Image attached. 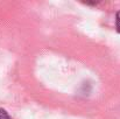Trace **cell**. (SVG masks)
Here are the masks:
<instances>
[{"instance_id": "7a4b0ae2", "label": "cell", "mask_w": 120, "mask_h": 119, "mask_svg": "<svg viewBox=\"0 0 120 119\" xmlns=\"http://www.w3.org/2000/svg\"><path fill=\"white\" fill-rule=\"evenodd\" d=\"M116 27H117V31L120 33V11L117 12L116 14Z\"/></svg>"}, {"instance_id": "6da1fadb", "label": "cell", "mask_w": 120, "mask_h": 119, "mask_svg": "<svg viewBox=\"0 0 120 119\" xmlns=\"http://www.w3.org/2000/svg\"><path fill=\"white\" fill-rule=\"evenodd\" d=\"M0 119H11V116L8 115V112L4 109H0Z\"/></svg>"}]
</instances>
